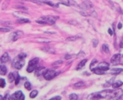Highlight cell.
Segmentation results:
<instances>
[{
  "instance_id": "obj_12",
  "label": "cell",
  "mask_w": 123,
  "mask_h": 100,
  "mask_svg": "<svg viewBox=\"0 0 123 100\" xmlns=\"http://www.w3.org/2000/svg\"><path fill=\"white\" fill-rule=\"evenodd\" d=\"M8 69L4 64H0V75L1 76H5L7 74Z\"/></svg>"
},
{
  "instance_id": "obj_40",
  "label": "cell",
  "mask_w": 123,
  "mask_h": 100,
  "mask_svg": "<svg viewBox=\"0 0 123 100\" xmlns=\"http://www.w3.org/2000/svg\"><path fill=\"white\" fill-rule=\"evenodd\" d=\"M70 57H71V55H69V54H67V55H65V59H70Z\"/></svg>"
},
{
  "instance_id": "obj_25",
  "label": "cell",
  "mask_w": 123,
  "mask_h": 100,
  "mask_svg": "<svg viewBox=\"0 0 123 100\" xmlns=\"http://www.w3.org/2000/svg\"><path fill=\"white\" fill-rule=\"evenodd\" d=\"M25 87L27 90H31V83H30L29 81H26V82L25 83Z\"/></svg>"
},
{
  "instance_id": "obj_37",
  "label": "cell",
  "mask_w": 123,
  "mask_h": 100,
  "mask_svg": "<svg viewBox=\"0 0 123 100\" xmlns=\"http://www.w3.org/2000/svg\"><path fill=\"white\" fill-rule=\"evenodd\" d=\"M121 27H122V24L121 23H118V26H117L118 29H121Z\"/></svg>"
},
{
  "instance_id": "obj_9",
  "label": "cell",
  "mask_w": 123,
  "mask_h": 100,
  "mask_svg": "<svg viewBox=\"0 0 123 100\" xmlns=\"http://www.w3.org/2000/svg\"><path fill=\"white\" fill-rule=\"evenodd\" d=\"M102 98L100 92H97V93H93L88 96V99L89 100H99Z\"/></svg>"
},
{
  "instance_id": "obj_28",
  "label": "cell",
  "mask_w": 123,
  "mask_h": 100,
  "mask_svg": "<svg viewBox=\"0 0 123 100\" xmlns=\"http://www.w3.org/2000/svg\"><path fill=\"white\" fill-rule=\"evenodd\" d=\"M96 63H97V59H93V61H92V63H91L90 64V69L91 70H93V66L94 65V64H96Z\"/></svg>"
},
{
  "instance_id": "obj_7",
  "label": "cell",
  "mask_w": 123,
  "mask_h": 100,
  "mask_svg": "<svg viewBox=\"0 0 123 100\" xmlns=\"http://www.w3.org/2000/svg\"><path fill=\"white\" fill-rule=\"evenodd\" d=\"M24 35V33H23V31H14V32H12L10 34V36H9V37H10V40L11 41H16V40H18L19 38H20L21 36Z\"/></svg>"
},
{
  "instance_id": "obj_17",
  "label": "cell",
  "mask_w": 123,
  "mask_h": 100,
  "mask_svg": "<svg viewBox=\"0 0 123 100\" xmlns=\"http://www.w3.org/2000/svg\"><path fill=\"white\" fill-rule=\"evenodd\" d=\"M42 71H46L44 67H41V68H39V69H38L37 71H36V76H39L40 75H41V74L43 75V74H44V72H42Z\"/></svg>"
},
{
  "instance_id": "obj_36",
  "label": "cell",
  "mask_w": 123,
  "mask_h": 100,
  "mask_svg": "<svg viewBox=\"0 0 123 100\" xmlns=\"http://www.w3.org/2000/svg\"><path fill=\"white\" fill-rule=\"evenodd\" d=\"M108 32H109V34L111 35V36H112V35H113L112 29H111V28H110V29H108Z\"/></svg>"
},
{
  "instance_id": "obj_14",
  "label": "cell",
  "mask_w": 123,
  "mask_h": 100,
  "mask_svg": "<svg viewBox=\"0 0 123 100\" xmlns=\"http://www.w3.org/2000/svg\"><path fill=\"white\" fill-rule=\"evenodd\" d=\"M122 85H123V81H115V82L112 83V87L114 88V89H117V88L121 87Z\"/></svg>"
},
{
  "instance_id": "obj_29",
  "label": "cell",
  "mask_w": 123,
  "mask_h": 100,
  "mask_svg": "<svg viewBox=\"0 0 123 100\" xmlns=\"http://www.w3.org/2000/svg\"><path fill=\"white\" fill-rule=\"evenodd\" d=\"M9 28H0V31H2V32H8L9 31Z\"/></svg>"
},
{
  "instance_id": "obj_15",
  "label": "cell",
  "mask_w": 123,
  "mask_h": 100,
  "mask_svg": "<svg viewBox=\"0 0 123 100\" xmlns=\"http://www.w3.org/2000/svg\"><path fill=\"white\" fill-rule=\"evenodd\" d=\"M87 61H88V59H83L82 61H81L80 63H79V64H78V66H77V71H79V70H81L82 68H84V66L85 65V64L87 63Z\"/></svg>"
},
{
  "instance_id": "obj_41",
  "label": "cell",
  "mask_w": 123,
  "mask_h": 100,
  "mask_svg": "<svg viewBox=\"0 0 123 100\" xmlns=\"http://www.w3.org/2000/svg\"><path fill=\"white\" fill-rule=\"evenodd\" d=\"M121 63L123 64V56H121Z\"/></svg>"
},
{
  "instance_id": "obj_34",
  "label": "cell",
  "mask_w": 123,
  "mask_h": 100,
  "mask_svg": "<svg viewBox=\"0 0 123 100\" xmlns=\"http://www.w3.org/2000/svg\"><path fill=\"white\" fill-rule=\"evenodd\" d=\"M15 9H24V10H27L25 7H22V6H16Z\"/></svg>"
},
{
  "instance_id": "obj_35",
  "label": "cell",
  "mask_w": 123,
  "mask_h": 100,
  "mask_svg": "<svg viewBox=\"0 0 123 100\" xmlns=\"http://www.w3.org/2000/svg\"><path fill=\"white\" fill-rule=\"evenodd\" d=\"M97 43H98V40H94V41H93V46L95 48V47L97 46Z\"/></svg>"
},
{
  "instance_id": "obj_27",
  "label": "cell",
  "mask_w": 123,
  "mask_h": 100,
  "mask_svg": "<svg viewBox=\"0 0 123 100\" xmlns=\"http://www.w3.org/2000/svg\"><path fill=\"white\" fill-rule=\"evenodd\" d=\"M5 86V81L4 79H0V87H4Z\"/></svg>"
},
{
  "instance_id": "obj_32",
  "label": "cell",
  "mask_w": 123,
  "mask_h": 100,
  "mask_svg": "<svg viewBox=\"0 0 123 100\" xmlns=\"http://www.w3.org/2000/svg\"><path fill=\"white\" fill-rule=\"evenodd\" d=\"M69 1H61V2H59V4H65V5H70V4H69Z\"/></svg>"
},
{
  "instance_id": "obj_21",
  "label": "cell",
  "mask_w": 123,
  "mask_h": 100,
  "mask_svg": "<svg viewBox=\"0 0 123 100\" xmlns=\"http://www.w3.org/2000/svg\"><path fill=\"white\" fill-rule=\"evenodd\" d=\"M8 78H9V82H13V81L15 80V77H14V73H9Z\"/></svg>"
},
{
  "instance_id": "obj_4",
  "label": "cell",
  "mask_w": 123,
  "mask_h": 100,
  "mask_svg": "<svg viewBox=\"0 0 123 100\" xmlns=\"http://www.w3.org/2000/svg\"><path fill=\"white\" fill-rule=\"evenodd\" d=\"M39 63V59L38 58H34L33 59L29 61L27 66V71L29 73H31L32 71H34L36 70V68L37 67V64Z\"/></svg>"
},
{
  "instance_id": "obj_8",
  "label": "cell",
  "mask_w": 123,
  "mask_h": 100,
  "mask_svg": "<svg viewBox=\"0 0 123 100\" xmlns=\"http://www.w3.org/2000/svg\"><path fill=\"white\" fill-rule=\"evenodd\" d=\"M121 54H116L112 56V58L111 59V62L112 64L116 65V64H120L121 63Z\"/></svg>"
},
{
  "instance_id": "obj_19",
  "label": "cell",
  "mask_w": 123,
  "mask_h": 100,
  "mask_svg": "<svg viewBox=\"0 0 123 100\" xmlns=\"http://www.w3.org/2000/svg\"><path fill=\"white\" fill-rule=\"evenodd\" d=\"M42 50H45V52H47V53H50V54H55V50L53 48H43Z\"/></svg>"
},
{
  "instance_id": "obj_26",
  "label": "cell",
  "mask_w": 123,
  "mask_h": 100,
  "mask_svg": "<svg viewBox=\"0 0 123 100\" xmlns=\"http://www.w3.org/2000/svg\"><path fill=\"white\" fill-rule=\"evenodd\" d=\"M77 39H79V37H78V36H71V37L67 38V41L72 42V41H76Z\"/></svg>"
},
{
  "instance_id": "obj_20",
  "label": "cell",
  "mask_w": 123,
  "mask_h": 100,
  "mask_svg": "<svg viewBox=\"0 0 123 100\" xmlns=\"http://www.w3.org/2000/svg\"><path fill=\"white\" fill-rule=\"evenodd\" d=\"M102 50L104 51L105 53H106V54H108V53L110 52V48H109V46H108L107 44H103V46H102Z\"/></svg>"
},
{
  "instance_id": "obj_18",
  "label": "cell",
  "mask_w": 123,
  "mask_h": 100,
  "mask_svg": "<svg viewBox=\"0 0 123 100\" xmlns=\"http://www.w3.org/2000/svg\"><path fill=\"white\" fill-rule=\"evenodd\" d=\"M16 22L19 23V24H24V23H30L31 21L28 19H19V20H17Z\"/></svg>"
},
{
  "instance_id": "obj_2",
  "label": "cell",
  "mask_w": 123,
  "mask_h": 100,
  "mask_svg": "<svg viewBox=\"0 0 123 100\" xmlns=\"http://www.w3.org/2000/svg\"><path fill=\"white\" fill-rule=\"evenodd\" d=\"M110 69V64L106 62H101L100 64H98V66L96 68L92 70V71L94 73L97 75H104L106 71Z\"/></svg>"
},
{
  "instance_id": "obj_23",
  "label": "cell",
  "mask_w": 123,
  "mask_h": 100,
  "mask_svg": "<svg viewBox=\"0 0 123 100\" xmlns=\"http://www.w3.org/2000/svg\"><path fill=\"white\" fill-rule=\"evenodd\" d=\"M69 99L70 100H78V95L75 93H72L69 95Z\"/></svg>"
},
{
  "instance_id": "obj_5",
  "label": "cell",
  "mask_w": 123,
  "mask_h": 100,
  "mask_svg": "<svg viewBox=\"0 0 123 100\" xmlns=\"http://www.w3.org/2000/svg\"><path fill=\"white\" fill-rule=\"evenodd\" d=\"M59 73L60 72H58V71H52V70H46V71L44 72V74H43V76H44V78L46 80L50 81V80H51L54 77H56V76H58Z\"/></svg>"
},
{
  "instance_id": "obj_3",
  "label": "cell",
  "mask_w": 123,
  "mask_h": 100,
  "mask_svg": "<svg viewBox=\"0 0 123 100\" xmlns=\"http://www.w3.org/2000/svg\"><path fill=\"white\" fill-rule=\"evenodd\" d=\"M57 19V16H43V17L40 18L39 20H37L36 22L41 25H53L55 24V22H56Z\"/></svg>"
},
{
  "instance_id": "obj_6",
  "label": "cell",
  "mask_w": 123,
  "mask_h": 100,
  "mask_svg": "<svg viewBox=\"0 0 123 100\" xmlns=\"http://www.w3.org/2000/svg\"><path fill=\"white\" fill-rule=\"evenodd\" d=\"M10 100H25V95L21 91H17L10 96Z\"/></svg>"
},
{
  "instance_id": "obj_11",
  "label": "cell",
  "mask_w": 123,
  "mask_h": 100,
  "mask_svg": "<svg viewBox=\"0 0 123 100\" xmlns=\"http://www.w3.org/2000/svg\"><path fill=\"white\" fill-rule=\"evenodd\" d=\"M9 55L8 53H4L1 58H0V63L1 64H6L7 62H9Z\"/></svg>"
},
{
  "instance_id": "obj_10",
  "label": "cell",
  "mask_w": 123,
  "mask_h": 100,
  "mask_svg": "<svg viewBox=\"0 0 123 100\" xmlns=\"http://www.w3.org/2000/svg\"><path fill=\"white\" fill-rule=\"evenodd\" d=\"M82 6L84 7V10L86 11H90L89 9L93 8V4L91 2H89V1H84L82 4Z\"/></svg>"
},
{
  "instance_id": "obj_24",
  "label": "cell",
  "mask_w": 123,
  "mask_h": 100,
  "mask_svg": "<svg viewBox=\"0 0 123 100\" xmlns=\"http://www.w3.org/2000/svg\"><path fill=\"white\" fill-rule=\"evenodd\" d=\"M41 3H45V4H48L50 6H52V7H57V4H54L51 2H49V1H41Z\"/></svg>"
},
{
  "instance_id": "obj_33",
  "label": "cell",
  "mask_w": 123,
  "mask_h": 100,
  "mask_svg": "<svg viewBox=\"0 0 123 100\" xmlns=\"http://www.w3.org/2000/svg\"><path fill=\"white\" fill-rule=\"evenodd\" d=\"M49 100H61V97H60V96H56V97H54V98H50Z\"/></svg>"
},
{
  "instance_id": "obj_31",
  "label": "cell",
  "mask_w": 123,
  "mask_h": 100,
  "mask_svg": "<svg viewBox=\"0 0 123 100\" xmlns=\"http://www.w3.org/2000/svg\"><path fill=\"white\" fill-rule=\"evenodd\" d=\"M3 100H10V95H9V93H7V94L4 96V98H3Z\"/></svg>"
},
{
  "instance_id": "obj_22",
  "label": "cell",
  "mask_w": 123,
  "mask_h": 100,
  "mask_svg": "<svg viewBox=\"0 0 123 100\" xmlns=\"http://www.w3.org/2000/svg\"><path fill=\"white\" fill-rule=\"evenodd\" d=\"M37 95H38V91H36V90H33V91L31 93V94H30V97H31V98H35Z\"/></svg>"
},
{
  "instance_id": "obj_42",
  "label": "cell",
  "mask_w": 123,
  "mask_h": 100,
  "mask_svg": "<svg viewBox=\"0 0 123 100\" xmlns=\"http://www.w3.org/2000/svg\"><path fill=\"white\" fill-rule=\"evenodd\" d=\"M1 99H3V97H2V95H0V100Z\"/></svg>"
},
{
  "instance_id": "obj_30",
  "label": "cell",
  "mask_w": 123,
  "mask_h": 100,
  "mask_svg": "<svg viewBox=\"0 0 123 100\" xmlns=\"http://www.w3.org/2000/svg\"><path fill=\"white\" fill-rule=\"evenodd\" d=\"M112 81H113V80H111V81H109L108 82H106L105 84L104 85L105 87H107V86H111V85H112Z\"/></svg>"
},
{
  "instance_id": "obj_1",
  "label": "cell",
  "mask_w": 123,
  "mask_h": 100,
  "mask_svg": "<svg viewBox=\"0 0 123 100\" xmlns=\"http://www.w3.org/2000/svg\"><path fill=\"white\" fill-rule=\"evenodd\" d=\"M26 57V54H20L14 58V59L13 60L12 66L16 70H20L21 68L24 66L25 64V59Z\"/></svg>"
},
{
  "instance_id": "obj_13",
  "label": "cell",
  "mask_w": 123,
  "mask_h": 100,
  "mask_svg": "<svg viewBox=\"0 0 123 100\" xmlns=\"http://www.w3.org/2000/svg\"><path fill=\"white\" fill-rule=\"evenodd\" d=\"M123 71V69L121 68H115V69H111L110 71V73L112 75H117V74H120Z\"/></svg>"
},
{
  "instance_id": "obj_38",
  "label": "cell",
  "mask_w": 123,
  "mask_h": 100,
  "mask_svg": "<svg viewBox=\"0 0 123 100\" xmlns=\"http://www.w3.org/2000/svg\"><path fill=\"white\" fill-rule=\"evenodd\" d=\"M62 64V60H59V61H56V62H55L53 64Z\"/></svg>"
},
{
  "instance_id": "obj_39",
  "label": "cell",
  "mask_w": 123,
  "mask_h": 100,
  "mask_svg": "<svg viewBox=\"0 0 123 100\" xmlns=\"http://www.w3.org/2000/svg\"><path fill=\"white\" fill-rule=\"evenodd\" d=\"M120 48H123V39L121 40V42L120 43Z\"/></svg>"
},
{
  "instance_id": "obj_16",
  "label": "cell",
  "mask_w": 123,
  "mask_h": 100,
  "mask_svg": "<svg viewBox=\"0 0 123 100\" xmlns=\"http://www.w3.org/2000/svg\"><path fill=\"white\" fill-rule=\"evenodd\" d=\"M84 81H79V82L75 83V84L74 85V87L76 88V89H78V88L84 87Z\"/></svg>"
}]
</instances>
